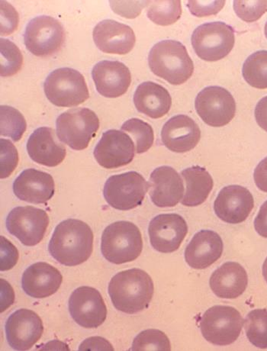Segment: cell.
Returning a JSON list of instances; mask_svg holds the SVG:
<instances>
[{"label": "cell", "mask_w": 267, "mask_h": 351, "mask_svg": "<svg viewBox=\"0 0 267 351\" xmlns=\"http://www.w3.org/2000/svg\"><path fill=\"white\" fill-rule=\"evenodd\" d=\"M0 239H1V271H10L18 262V252L17 248L3 236Z\"/></svg>", "instance_id": "60d3db41"}, {"label": "cell", "mask_w": 267, "mask_h": 351, "mask_svg": "<svg viewBox=\"0 0 267 351\" xmlns=\"http://www.w3.org/2000/svg\"><path fill=\"white\" fill-rule=\"evenodd\" d=\"M131 350H171V344L168 339L162 330L149 329L143 330L134 339Z\"/></svg>", "instance_id": "e575fe53"}, {"label": "cell", "mask_w": 267, "mask_h": 351, "mask_svg": "<svg viewBox=\"0 0 267 351\" xmlns=\"http://www.w3.org/2000/svg\"><path fill=\"white\" fill-rule=\"evenodd\" d=\"M122 130L129 132L136 140V153L139 154L148 152L155 141L152 127L142 119L134 118L126 121Z\"/></svg>", "instance_id": "d6a6232c"}, {"label": "cell", "mask_w": 267, "mask_h": 351, "mask_svg": "<svg viewBox=\"0 0 267 351\" xmlns=\"http://www.w3.org/2000/svg\"><path fill=\"white\" fill-rule=\"evenodd\" d=\"M149 183L150 197L157 207H175L182 201L183 182L175 169L169 166L156 168L151 173Z\"/></svg>", "instance_id": "ffe728a7"}, {"label": "cell", "mask_w": 267, "mask_h": 351, "mask_svg": "<svg viewBox=\"0 0 267 351\" xmlns=\"http://www.w3.org/2000/svg\"><path fill=\"white\" fill-rule=\"evenodd\" d=\"M150 188L142 174L135 171L112 176L105 182L104 198L118 210H131L142 204Z\"/></svg>", "instance_id": "9c48e42d"}, {"label": "cell", "mask_w": 267, "mask_h": 351, "mask_svg": "<svg viewBox=\"0 0 267 351\" xmlns=\"http://www.w3.org/2000/svg\"><path fill=\"white\" fill-rule=\"evenodd\" d=\"M255 114L258 125L267 132V97L259 101Z\"/></svg>", "instance_id": "bcb514c9"}, {"label": "cell", "mask_w": 267, "mask_h": 351, "mask_svg": "<svg viewBox=\"0 0 267 351\" xmlns=\"http://www.w3.org/2000/svg\"><path fill=\"white\" fill-rule=\"evenodd\" d=\"M263 275L266 282H267V258H266L263 265Z\"/></svg>", "instance_id": "7dc6e473"}, {"label": "cell", "mask_w": 267, "mask_h": 351, "mask_svg": "<svg viewBox=\"0 0 267 351\" xmlns=\"http://www.w3.org/2000/svg\"><path fill=\"white\" fill-rule=\"evenodd\" d=\"M253 179L259 190L267 193V157L257 166Z\"/></svg>", "instance_id": "7bdbcfd3"}, {"label": "cell", "mask_w": 267, "mask_h": 351, "mask_svg": "<svg viewBox=\"0 0 267 351\" xmlns=\"http://www.w3.org/2000/svg\"><path fill=\"white\" fill-rule=\"evenodd\" d=\"M97 90L104 97L117 98L128 91L131 83L129 67L117 60H103L92 71Z\"/></svg>", "instance_id": "d6986e66"}, {"label": "cell", "mask_w": 267, "mask_h": 351, "mask_svg": "<svg viewBox=\"0 0 267 351\" xmlns=\"http://www.w3.org/2000/svg\"><path fill=\"white\" fill-rule=\"evenodd\" d=\"M242 74L250 86L257 89H267V51H257L246 58Z\"/></svg>", "instance_id": "f1b7e54d"}, {"label": "cell", "mask_w": 267, "mask_h": 351, "mask_svg": "<svg viewBox=\"0 0 267 351\" xmlns=\"http://www.w3.org/2000/svg\"><path fill=\"white\" fill-rule=\"evenodd\" d=\"M1 133L2 136L9 137L17 143L26 131L27 123L23 114L15 108L1 106Z\"/></svg>", "instance_id": "1f68e13d"}, {"label": "cell", "mask_w": 267, "mask_h": 351, "mask_svg": "<svg viewBox=\"0 0 267 351\" xmlns=\"http://www.w3.org/2000/svg\"><path fill=\"white\" fill-rule=\"evenodd\" d=\"M14 300V290L8 281L1 279V313L12 306Z\"/></svg>", "instance_id": "ee69618b"}, {"label": "cell", "mask_w": 267, "mask_h": 351, "mask_svg": "<svg viewBox=\"0 0 267 351\" xmlns=\"http://www.w3.org/2000/svg\"><path fill=\"white\" fill-rule=\"evenodd\" d=\"M224 244L215 232L203 230L195 234L185 251V260L190 267L203 269L209 267L221 258Z\"/></svg>", "instance_id": "d4e9b609"}, {"label": "cell", "mask_w": 267, "mask_h": 351, "mask_svg": "<svg viewBox=\"0 0 267 351\" xmlns=\"http://www.w3.org/2000/svg\"><path fill=\"white\" fill-rule=\"evenodd\" d=\"M92 37L100 51L113 55H127L136 43V34L130 26L112 19L98 23L93 29Z\"/></svg>", "instance_id": "ac0fdd59"}, {"label": "cell", "mask_w": 267, "mask_h": 351, "mask_svg": "<svg viewBox=\"0 0 267 351\" xmlns=\"http://www.w3.org/2000/svg\"><path fill=\"white\" fill-rule=\"evenodd\" d=\"M255 200L248 189L231 185L220 191L214 209L220 219L227 223L236 225L249 218Z\"/></svg>", "instance_id": "e0dca14e"}, {"label": "cell", "mask_w": 267, "mask_h": 351, "mask_svg": "<svg viewBox=\"0 0 267 351\" xmlns=\"http://www.w3.org/2000/svg\"><path fill=\"white\" fill-rule=\"evenodd\" d=\"M27 151L33 161L49 167L61 165L66 154V148L58 141L55 130L49 127L39 128L31 134Z\"/></svg>", "instance_id": "cb8c5ba5"}, {"label": "cell", "mask_w": 267, "mask_h": 351, "mask_svg": "<svg viewBox=\"0 0 267 351\" xmlns=\"http://www.w3.org/2000/svg\"><path fill=\"white\" fill-rule=\"evenodd\" d=\"M18 13L13 6L6 1H1V36H10L18 25Z\"/></svg>", "instance_id": "74e56055"}, {"label": "cell", "mask_w": 267, "mask_h": 351, "mask_svg": "<svg viewBox=\"0 0 267 351\" xmlns=\"http://www.w3.org/2000/svg\"><path fill=\"white\" fill-rule=\"evenodd\" d=\"M188 233V226L181 215L162 214L149 224L151 246L160 253H173L179 248Z\"/></svg>", "instance_id": "9a60e30c"}, {"label": "cell", "mask_w": 267, "mask_h": 351, "mask_svg": "<svg viewBox=\"0 0 267 351\" xmlns=\"http://www.w3.org/2000/svg\"><path fill=\"white\" fill-rule=\"evenodd\" d=\"M225 1H188L187 8L191 14L196 17H205L216 15L221 11Z\"/></svg>", "instance_id": "f35d334b"}, {"label": "cell", "mask_w": 267, "mask_h": 351, "mask_svg": "<svg viewBox=\"0 0 267 351\" xmlns=\"http://www.w3.org/2000/svg\"><path fill=\"white\" fill-rule=\"evenodd\" d=\"M181 176L186 186L182 204L189 207L202 205L208 199L214 186L210 173L204 167L194 166L185 169Z\"/></svg>", "instance_id": "83f0119b"}, {"label": "cell", "mask_w": 267, "mask_h": 351, "mask_svg": "<svg viewBox=\"0 0 267 351\" xmlns=\"http://www.w3.org/2000/svg\"><path fill=\"white\" fill-rule=\"evenodd\" d=\"M1 148V179L8 178L16 170L18 163V153L16 147L8 139H0Z\"/></svg>", "instance_id": "8d00e7d4"}, {"label": "cell", "mask_w": 267, "mask_h": 351, "mask_svg": "<svg viewBox=\"0 0 267 351\" xmlns=\"http://www.w3.org/2000/svg\"><path fill=\"white\" fill-rule=\"evenodd\" d=\"M149 64L156 76L172 85L183 84L194 71V64L186 47L175 40H162L153 45Z\"/></svg>", "instance_id": "3957f363"}, {"label": "cell", "mask_w": 267, "mask_h": 351, "mask_svg": "<svg viewBox=\"0 0 267 351\" xmlns=\"http://www.w3.org/2000/svg\"><path fill=\"white\" fill-rule=\"evenodd\" d=\"M264 32H265V36H266V38L267 39V22H266V23L265 25Z\"/></svg>", "instance_id": "c3c4849f"}, {"label": "cell", "mask_w": 267, "mask_h": 351, "mask_svg": "<svg viewBox=\"0 0 267 351\" xmlns=\"http://www.w3.org/2000/svg\"><path fill=\"white\" fill-rule=\"evenodd\" d=\"M195 107L199 117L212 127L228 125L236 113L235 99L229 91L221 86H208L199 92Z\"/></svg>", "instance_id": "7c38bea8"}, {"label": "cell", "mask_w": 267, "mask_h": 351, "mask_svg": "<svg viewBox=\"0 0 267 351\" xmlns=\"http://www.w3.org/2000/svg\"><path fill=\"white\" fill-rule=\"evenodd\" d=\"M90 227L78 219H66L55 229L49 242L50 254L66 267H75L88 261L93 250Z\"/></svg>", "instance_id": "6da1fadb"}, {"label": "cell", "mask_w": 267, "mask_h": 351, "mask_svg": "<svg viewBox=\"0 0 267 351\" xmlns=\"http://www.w3.org/2000/svg\"><path fill=\"white\" fill-rule=\"evenodd\" d=\"M69 312L72 319L84 328H97L105 322L107 308L101 293L95 288L81 287L70 297Z\"/></svg>", "instance_id": "4fadbf2b"}, {"label": "cell", "mask_w": 267, "mask_h": 351, "mask_svg": "<svg viewBox=\"0 0 267 351\" xmlns=\"http://www.w3.org/2000/svg\"><path fill=\"white\" fill-rule=\"evenodd\" d=\"M1 64L0 73L4 77L15 75L23 65V56L16 44L9 39L1 38Z\"/></svg>", "instance_id": "836d02e7"}, {"label": "cell", "mask_w": 267, "mask_h": 351, "mask_svg": "<svg viewBox=\"0 0 267 351\" xmlns=\"http://www.w3.org/2000/svg\"><path fill=\"white\" fill-rule=\"evenodd\" d=\"M99 128L97 114L88 108L69 110L60 114L56 121L58 139L76 151L86 149Z\"/></svg>", "instance_id": "5b68a950"}, {"label": "cell", "mask_w": 267, "mask_h": 351, "mask_svg": "<svg viewBox=\"0 0 267 351\" xmlns=\"http://www.w3.org/2000/svg\"><path fill=\"white\" fill-rule=\"evenodd\" d=\"M143 250L141 231L130 221H121L106 227L101 240L104 258L115 265L136 261Z\"/></svg>", "instance_id": "277c9868"}, {"label": "cell", "mask_w": 267, "mask_h": 351, "mask_svg": "<svg viewBox=\"0 0 267 351\" xmlns=\"http://www.w3.org/2000/svg\"><path fill=\"white\" fill-rule=\"evenodd\" d=\"M55 181L51 175L36 169H27L13 183V192L20 200L43 204L55 195Z\"/></svg>", "instance_id": "7402d4cb"}, {"label": "cell", "mask_w": 267, "mask_h": 351, "mask_svg": "<svg viewBox=\"0 0 267 351\" xmlns=\"http://www.w3.org/2000/svg\"><path fill=\"white\" fill-rule=\"evenodd\" d=\"M44 90L50 102L59 107L77 106L90 98L83 74L69 67L52 71L44 81Z\"/></svg>", "instance_id": "8992f818"}, {"label": "cell", "mask_w": 267, "mask_h": 351, "mask_svg": "<svg viewBox=\"0 0 267 351\" xmlns=\"http://www.w3.org/2000/svg\"><path fill=\"white\" fill-rule=\"evenodd\" d=\"M191 42L199 58L208 62H218L232 51L236 33L231 26L222 22L205 23L193 32Z\"/></svg>", "instance_id": "52a82bcc"}, {"label": "cell", "mask_w": 267, "mask_h": 351, "mask_svg": "<svg viewBox=\"0 0 267 351\" xmlns=\"http://www.w3.org/2000/svg\"><path fill=\"white\" fill-rule=\"evenodd\" d=\"M66 34L58 19L41 16L32 19L27 25L24 42L26 49L37 57H49L62 48Z\"/></svg>", "instance_id": "30bf717a"}, {"label": "cell", "mask_w": 267, "mask_h": 351, "mask_svg": "<svg viewBox=\"0 0 267 351\" xmlns=\"http://www.w3.org/2000/svg\"><path fill=\"white\" fill-rule=\"evenodd\" d=\"M233 10L243 21L253 23L267 12V1H235Z\"/></svg>", "instance_id": "d590c367"}, {"label": "cell", "mask_w": 267, "mask_h": 351, "mask_svg": "<svg viewBox=\"0 0 267 351\" xmlns=\"http://www.w3.org/2000/svg\"><path fill=\"white\" fill-rule=\"evenodd\" d=\"M148 6L147 15L151 21L159 25L175 24L182 15L180 1H149Z\"/></svg>", "instance_id": "4dcf8cb0"}, {"label": "cell", "mask_w": 267, "mask_h": 351, "mask_svg": "<svg viewBox=\"0 0 267 351\" xmlns=\"http://www.w3.org/2000/svg\"><path fill=\"white\" fill-rule=\"evenodd\" d=\"M246 337L255 347L267 348V310H253L244 320Z\"/></svg>", "instance_id": "f546056e"}, {"label": "cell", "mask_w": 267, "mask_h": 351, "mask_svg": "<svg viewBox=\"0 0 267 351\" xmlns=\"http://www.w3.org/2000/svg\"><path fill=\"white\" fill-rule=\"evenodd\" d=\"M63 276L49 263L38 262L27 268L23 275L24 292L35 299H44L58 292Z\"/></svg>", "instance_id": "603a6c76"}, {"label": "cell", "mask_w": 267, "mask_h": 351, "mask_svg": "<svg viewBox=\"0 0 267 351\" xmlns=\"http://www.w3.org/2000/svg\"><path fill=\"white\" fill-rule=\"evenodd\" d=\"M201 130L196 121L185 114H178L169 119L162 131V143L175 153L190 152L199 144Z\"/></svg>", "instance_id": "44dd1931"}, {"label": "cell", "mask_w": 267, "mask_h": 351, "mask_svg": "<svg viewBox=\"0 0 267 351\" xmlns=\"http://www.w3.org/2000/svg\"><path fill=\"white\" fill-rule=\"evenodd\" d=\"M209 285L219 298L236 299L248 287L249 276L238 263L227 262L212 274Z\"/></svg>", "instance_id": "484cf974"}, {"label": "cell", "mask_w": 267, "mask_h": 351, "mask_svg": "<svg viewBox=\"0 0 267 351\" xmlns=\"http://www.w3.org/2000/svg\"><path fill=\"white\" fill-rule=\"evenodd\" d=\"M256 232L265 239H267V201L264 202L255 220Z\"/></svg>", "instance_id": "f6af8a7d"}, {"label": "cell", "mask_w": 267, "mask_h": 351, "mask_svg": "<svg viewBox=\"0 0 267 351\" xmlns=\"http://www.w3.org/2000/svg\"><path fill=\"white\" fill-rule=\"evenodd\" d=\"M6 340L16 350H28L41 339L43 323L37 313L21 308L13 313L5 322Z\"/></svg>", "instance_id": "5bb4252c"}, {"label": "cell", "mask_w": 267, "mask_h": 351, "mask_svg": "<svg viewBox=\"0 0 267 351\" xmlns=\"http://www.w3.org/2000/svg\"><path fill=\"white\" fill-rule=\"evenodd\" d=\"M135 152V144L129 134L111 130L103 133L93 154L100 166L115 169L129 165Z\"/></svg>", "instance_id": "2e32d148"}, {"label": "cell", "mask_w": 267, "mask_h": 351, "mask_svg": "<svg viewBox=\"0 0 267 351\" xmlns=\"http://www.w3.org/2000/svg\"><path fill=\"white\" fill-rule=\"evenodd\" d=\"M108 290L115 308L132 315L149 306L155 287L149 274L142 269H131L113 276Z\"/></svg>", "instance_id": "7a4b0ae2"}, {"label": "cell", "mask_w": 267, "mask_h": 351, "mask_svg": "<svg viewBox=\"0 0 267 351\" xmlns=\"http://www.w3.org/2000/svg\"><path fill=\"white\" fill-rule=\"evenodd\" d=\"M133 99L139 112L155 119L168 114L172 105V98L168 90L151 81L140 84Z\"/></svg>", "instance_id": "4316f807"}, {"label": "cell", "mask_w": 267, "mask_h": 351, "mask_svg": "<svg viewBox=\"0 0 267 351\" xmlns=\"http://www.w3.org/2000/svg\"><path fill=\"white\" fill-rule=\"evenodd\" d=\"M244 320L231 306H216L207 310L200 321L204 339L218 346H230L242 332Z\"/></svg>", "instance_id": "ba28073f"}, {"label": "cell", "mask_w": 267, "mask_h": 351, "mask_svg": "<svg viewBox=\"0 0 267 351\" xmlns=\"http://www.w3.org/2000/svg\"><path fill=\"white\" fill-rule=\"evenodd\" d=\"M79 350H107L113 351L112 344L101 337H92L80 344Z\"/></svg>", "instance_id": "b9f144b4"}, {"label": "cell", "mask_w": 267, "mask_h": 351, "mask_svg": "<svg viewBox=\"0 0 267 351\" xmlns=\"http://www.w3.org/2000/svg\"><path fill=\"white\" fill-rule=\"evenodd\" d=\"M8 232L25 246H36L41 242L49 225V217L42 209L18 206L12 209L5 221Z\"/></svg>", "instance_id": "8fae6325"}, {"label": "cell", "mask_w": 267, "mask_h": 351, "mask_svg": "<svg viewBox=\"0 0 267 351\" xmlns=\"http://www.w3.org/2000/svg\"><path fill=\"white\" fill-rule=\"evenodd\" d=\"M149 1H111V8L117 14L127 19H136Z\"/></svg>", "instance_id": "ab89813d"}]
</instances>
